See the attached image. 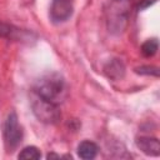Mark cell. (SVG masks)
<instances>
[{"label": "cell", "mask_w": 160, "mask_h": 160, "mask_svg": "<svg viewBox=\"0 0 160 160\" xmlns=\"http://www.w3.org/2000/svg\"><path fill=\"white\" fill-rule=\"evenodd\" d=\"M31 92L50 102L60 105L65 98L66 88L64 78L58 72H49L35 81Z\"/></svg>", "instance_id": "6da1fadb"}, {"label": "cell", "mask_w": 160, "mask_h": 160, "mask_svg": "<svg viewBox=\"0 0 160 160\" xmlns=\"http://www.w3.org/2000/svg\"><path fill=\"white\" fill-rule=\"evenodd\" d=\"M131 11V0H111L105 10L108 30L118 35L124 31Z\"/></svg>", "instance_id": "7a4b0ae2"}, {"label": "cell", "mask_w": 160, "mask_h": 160, "mask_svg": "<svg viewBox=\"0 0 160 160\" xmlns=\"http://www.w3.org/2000/svg\"><path fill=\"white\" fill-rule=\"evenodd\" d=\"M31 108L36 119L45 124H58L61 120V112L58 104L50 102L31 92Z\"/></svg>", "instance_id": "3957f363"}, {"label": "cell", "mask_w": 160, "mask_h": 160, "mask_svg": "<svg viewBox=\"0 0 160 160\" xmlns=\"http://www.w3.org/2000/svg\"><path fill=\"white\" fill-rule=\"evenodd\" d=\"M22 128L19 124V119L15 111H11L8 114L4 126H2V136H4V144L8 151H14L20 142L22 141Z\"/></svg>", "instance_id": "277c9868"}, {"label": "cell", "mask_w": 160, "mask_h": 160, "mask_svg": "<svg viewBox=\"0 0 160 160\" xmlns=\"http://www.w3.org/2000/svg\"><path fill=\"white\" fill-rule=\"evenodd\" d=\"M72 11L74 5L71 0H52L49 10V16L54 24H61L71 18Z\"/></svg>", "instance_id": "5b68a950"}, {"label": "cell", "mask_w": 160, "mask_h": 160, "mask_svg": "<svg viewBox=\"0 0 160 160\" xmlns=\"http://www.w3.org/2000/svg\"><path fill=\"white\" fill-rule=\"evenodd\" d=\"M138 149H140L144 154L150 156H159L160 154V144L156 138L150 136H139L135 140Z\"/></svg>", "instance_id": "8992f818"}, {"label": "cell", "mask_w": 160, "mask_h": 160, "mask_svg": "<svg viewBox=\"0 0 160 160\" xmlns=\"http://www.w3.org/2000/svg\"><path fill=\"white\" fill-rule=\"evenodd\" d=\"M104 72L106 74V76L109 79L119 80V79H121L124 76L125 66H124V64L119 59H112L111 61H109L104 66Z\"/></svg>", "instance_id": "52a82bcc"}, {"label": "cell", "mask_w": 160, "mask_h": 160, "mask_svg": "<svg viewBox=\"0 0 160 160\" xmlns=\"http://www.w3.org/2000/svg\"><path fill=\"white\" fill-rule=\"evenodd\" d=\"M99 146L90 140H84L78 145V156L84 160H91L98 155Z\"/></svg>", "instance_id": "ba28073f"}, {"label": "cell", "mask_w": 160, "mask_h": 160, "mask_svg": "<svg viewBox=\"0 0 160 160\" xmlns=\"http://www.w3.org/2000/svg\"><path fill=\"white\" fill-rule=\"evenodd\" d=\"M18 34H20V29L4 22L0 20V38H5V39H16Z\"/></svg>", "instance_id": "9c48e42d"}, {"label": "cell", "mask_w": 160, "mask_h": 160, "mask_svg": "<svg viewBox=\"0 0 160 160\" xmlns=\"http://www.w3.org/2000/svg\"><path fill=\"white\" fill-rule=\"evenodd\" d=\"M158 46H159L158 39H149L141 45V54L145 58H151V56H154L156 54Z\"/></svg>", "instance_id": "30bf717a"}, {"label": "cell", "mask_w": 160, "mask_h": 160, "mask_svg": "<svg viewBox=\"0 0 160 160\" xmlns=\"http://www.w3.org/2000/svg\"><path fill=\"white\" fill-rule=\"evenodd\" d=\"M18 158L19 159H40L41 152L36 146H26L19 152Z\"/></svg>", "instance_id": "8fae6325"}, {"label": "cell", "mask_w": 160, "mask_h": 160, "mask_svg": "<svg viewBox=\"0 0 160 160\" xmlns=\"http://www.w3.org/2000/svg\"><path fill=\"white\" fill-rule=\"evenodd\" d=\"M135 72L140 75H152V76H159V70L155 66H140L135 69Z\"/></svg>", "instance_id": "7c38bea8"}, {"label": "cell", "mask_w": 160, "mask_h": 160, "mask_svg": "<svg viewBox=\"0 0 160 160\" xmlns=\"http://www.w3.org/2000/svg\"><path fill=\"white\" fill-rule=\"evenodd\" d=\"M156 1H158V0H139V2H138V5H136V10H138V11H142V10L150 8L151 5H154Z\"/></svg>", "instance_id": "4fadbf2b"}]
</instances>
